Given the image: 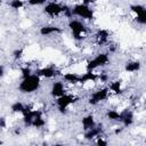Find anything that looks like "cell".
<instances>
[{
	"mask_svg": "<svg viewBox=\"0 0 146 146\" xmlns=\"http://www.w3.org/2000/svg\"><path fill=\"white\" fill-rule=\"evenodd\" d=\"M95 2L90 1H81V2H74L71 6V15L73 18H78L88 25L95 19L96 10L94 8Z\"/></svg>",
	"mask_w": 146,
	"mask_h": 146,
	"instance_id": "6da1fadb",
	"label": "cell"
},
{
	"mask_svg": "<svg viewBox=\"0 0 146 146\" xmlns=\"http://www.w3.org/2000/svg\"><path fill=\"white\" fill-rule=\"evenodd\" d=\"M42 86V80L35 73H33L26 78H22L18 81L17 90L24 96H34L41 90Z\"/></svg>",
	"mask_w": 146,
	"mask_h": 146,
	"instance_id": "7a4b0ae2",
	"label": "cell"
},
{
	"mask_svg": "<svg viewBox=\"0 0 146 146\" xmlns=\"http://www.w3.org/2000/svg\"><path fill=\"white\" fill-rule=\"evenodd\" d=\"M111 64V55L106 50H100L95 52L90 58L86 60V71H99L106 68Z\"/></svg>",
	"mask_w": 146,
	"mask_h": 146,
	"instance_id": "3957f363",
	"label": "cell"
},
{
	"mask_svg": "<svg viewBox=\"0 0 146 146\" xmlns=\"http://www.w3.org/2000/svg\"><path fill=\"white\" fill-rule=\"evenodd\" d=\"M66 92H67V89L62 79H56V80L50 81L49 88H48V95L50 98L56 99V98L65 95Z\"/></svg>",
	"mask_w": 146,
	"mask_h": 146,
	"instance_id": "277c9868",
	"label": "cell"
},
{
	"mask_svg": "<svg viewBox=\"0 0 146 146\" xmlns=\"http://www.w3.org/2000/svg\"><path fill=\"white\" fill-rule=\"evenodd\" d=\"M129 11L132 14V18L138 25L144 26L146 24V7L144 5L133 3L129 7Z\"/></svg>",
	"mask_w": 146,
	"mask_h": 146,
	"instance_id": "5b68a950",
	"label": "cell"
},
{
	"mask_svg": "<svg viewBox=\"0 0 146 146\" xmlns=\"http://www.w3.org/2000/svg\"><path fill=\"white\" fill-rule=\"evenodd\" d=\"M64 32V27L58 25V24H44L39 27V34L44 38H51V36H57Z\"/></svg>",
	"mask_w": 146,
	"mask_h": 146,
	"instance_id": "8992f818",
	"label": "cell"
},
{
	"mask_svg": "<svg viewBox=\"0 0 146 146\" xmlns=\"http://www.w3.org/2000/svg\"><path fill=\"white\" fill-rule=\"evenodd\" d=\"M80 124H81V129H82V132L84 131H88L92 128H95L97 124H98V121L96 119V115L94 113H84L80 120Z\"/></svg>",
	"mask_w": 146,
	"mask_h": 146,
	"instance_id": "52a82bcc",
	"label": "cell"
},
{
	"mask_svg": "<svg viewBox=\"0 0 146 146\" xmlns=\"http://www.w3.org/2000/svg\"><path fill=\"white\" fill-rule=\"evenodd\" d=\"M141 62L137 58H131L129 60H127L124 64H123V72L128 75H132V74H136L138 73L140 70H141Z\"/></svg>",
	"mask_w": 146,
	"mask_h": 146,
	"instance_id": "ba28073f",
	"label": "cell"
},
{
	"mask_svg": "<svg viewBox=\"0 0 146 146\" xmlns=\"http://www.w3.org/2000/svg\"><path fill=\"white\" fill-rule=\"evenodd\" d=\"M7 6L15 11H18L21 9H24L26 7V1H22V0H11L9 2H7Z\"/></svg>",
	"mask_w": 146,
	"mask_h": 146,
	"instance_id": "9c48e42d",
	"label": "cell"
},
{
	"mask_svg": "<svg viewBox=\"0 0 146 146\" xmlns=\"http://www.w3.org/2000/svg\"><path fill=\"white\" fill-rule=\"evenodd\" d=\"M6 75V70H5V66L0 64V79L3 78Z\"/></svg>",
	"mask_w": 146,
	"mask_h": 146,
	"instance_id": "30bf717a",
	"label": "cell"
},
{
	"mask_svg": "<svg viewBox=\"0 0 146 146\" xmlns=\"http://www.w3.org/2000/svg\"><path fill=\"white\" fill-rule=\"evenodd\" d=\"M50 146H67L66 144H64L63 141H55L54 144H51Z\"/></svg>",
	"mask_w": 146,
	"mask_h": 146,
	"instance_id": "8fae6325",
	"label": "cell"
}]
</instances>
